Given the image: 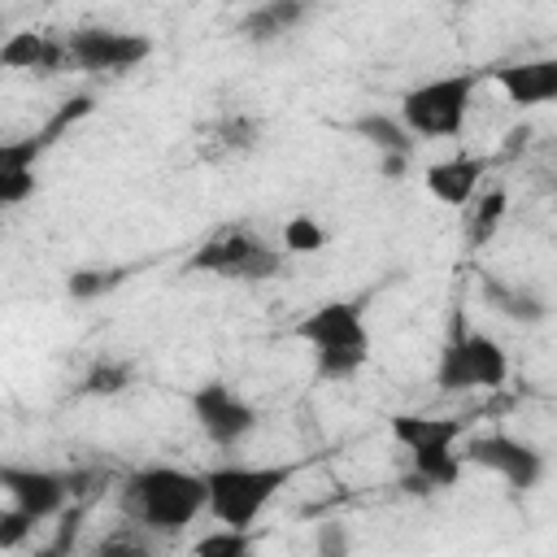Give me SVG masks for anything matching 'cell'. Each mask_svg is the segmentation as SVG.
Segmentation results:
<instances>
[{
	"label": "cell",
	"mask_w": 557,
	"mask_h": 557,
	"mask_svg": "<svg viewBox=\"0 0 557 557\" xmlns=\"http://www.w3.org/2000/svg\"><path fill=\"white\" fill-rule=\"evenodd\" d=\"M117 505L148 535H183L209 509V487L205 474L183 466H139L122 479Z\"/></svg>",
	"instance_id": "cell-1"
},
{
	"label": "cell",
	"mask_w": 557,
	"mask_h": 557,
	"mask_svg": "<svg viewBox=\"0 0 557 557\" xmlns=\"http://www.w3.org/2000/svg\"><path fill=\"white\" fill-rule=\"evenodd\" d=\"M292 335L313 348L318 379H352L370 361V331L357 300H322L296 322Z\"/></svg>",
	"instance_id": "cell-2"
},
{
	"label": "cell",
	"mask_w": 557,
	"mask_h": 557,
	"mask_svg": "<svg viewBox=\"0 0 557 557\" xmlns=\"http://www.w3.org/2000/svg\"><path fill=\"white\" fill-rule=\"evenodd\" d=\"M392 440L409 453L413 474L405 479L409 492H440L461 479V418H422V413H392Z\"/></svg>",
	"instance_id": "cell-3"
},
{
	"label": "cell",
	"mask_w": 557,
	"mask_h": 557,
	"mask_svg": "<svg viewBox=\"0 0 557 557\" xmlns=\"http://www.w3.org/2000/svg\"><path fill=\"white\" fill-rule=\"evenodd\" d=\"M292 483V466H213L205 470V487H209V513L218 527H235V531H252V522L265 513V505Z\"/></svg>",
	"instance_id": "cell-4"
},
{
	"label": "cell",
	"mask_w": 557,
	"mask_h": 557,
	"mask_svg": "<svg viewBox=\"0 0 557 557\" xmlns=\"http://www.w3.org/2000/svg\"><path fill=\"white\" fill-rule=\"evenodd\" d=\"M479 74H444L431 83H418L400 96V122L409 126L413 139H457L466 131L470 104H474Z\"/></svg>",
	"instance_id": "cell-5"
},
{
	"label": "cell",
	"mask_w": 557,
	"mask_h": 557,
	"mask_svg": "<svg viewBox=\"0 0 557 557\" xmlns=\"http://www.w3.org/2000/svg\"><path fill=\"white\" fill-rule=\"evenodd\" d=\"M187 270L196 274H218V278H239V283H265L283 270V248L265 244L248 226H222L196 252L187 257Z\"/></svg>",
	"instance_id": "cell-6"
},
{
	"label": "cell",
	"mask_w": 557,
	"mask_h": 557,
	"mask_svg": "<svg viewBox=\"0 0 557 557\" xmlns=\"http://www.w3.org/2000/svg\"><path fill=\"white\" fill-rule=\"evenodd\" d=\"M505 379H509V357L487 331H474L466 322L448 326V339H444L440 366H435L440 392H470V387H487L492 392Z\"/></svg>",
	"instance_id": "cell-7"
},
{
	"label": "cell",
	"mask_w": 557,
	"mask_h": 557,
	"mask_svg": "<svg viewBox=\"0 0 557 557\" xmlns=\"http://www.w3.org/2000/svg\"><path fill=\"white\" fill-rule=\"evenodd\" d=\"M65 48H70V65L83 74H122L152 57L148 35L113 30V26H78L65 35Z\"/></svg>",
	"instance_id": "cell-8"
},
{
	"label": "cell",
	"mask_w": 557,
	"mask_h": 557,
	"mask_svg": "<svg viewBox=\"0 0 557 557\" xmlns=\"http://www.w3.org/2000/svg\"><path fill=\"white\" fill-rule=\"evenodd\" d=\"M187 400H191V418H196L200 435H205L209 444H218V448H235V444H244V440L257 431V409H252V400H244V396H239L231 383H222V379L200 383Z\"/></svg>",
	"instance_id": "cell-9"
},
{
	"label": "cell",
	"mask_w": 557,
	"mask_h": 557,
	"mask_svg": "<svg viewBox=\"0 0 557 557\" xmlns=\"http://www.w3.org/2000/svg\"><path fill=\"white\" fill-rule=\"evenodd\" d=\"M87 109H91V100L78 96V100H70V104H65L39 135L0 144V200H4V205H17V200H26V196L35 191V157L61 135V126H70L74 117H83Z\"/></svg>",
	"instance_id": "cell-10"
},
{
	"label": "cell",
	"mask_w": 557,
	"mask_h": 557,
	"mask_svg": "<svg viewBox=\"0 0 557 557\" xmlns=\"http://www.w3.org/2000/svg\"><path fill=\"white\" fill-rule=\"evenodd\" d=\"M461 461L470 466H483L492 474H500L513 492H527L540 483L544 474V453L518 435H505V431H492V435H474L466 448H461Z\"/></svg>",
	"instance_id": "cell-11"
},
{
	"label": "cell",
	"mask_w": 557,
	"mask_h": 557,
	"mask_svg": "<svg viewBox=\"0 0 557 557\" xmlns=\"http://www.w3.org/2000/svg\"><path fill=\"white\" fill-rule=\"evenodd\" d=\"M0 487H4L9 505H17L22 513H30L35 522L57 518V513L65 509V500L74 496L70 474L39 470V466H13V461L0 466Z\"/></svg>",
	"instance_id": "cell-12"
},
{
	"label": "cell",
	"mask_w": 557,
	"mask_h": 557,
	"mask_svg": "<svg viewBox=\"0 0 557 557\" xmlns=\"http://www.w3.org/2000/svg\"><path fill=\"white\" fill-rule=\"evenodd\" d=\"M487 174V157H474V152H457V157H444V161H431L422 183L426 191L448 205V209H466L474 196H479V183Z\"/></svg>",
	"instance_id": "cell-13"
},
{
	"label": "cell",
	"mask_w": 557,
	"mask_h": 557,
	"mask_svg": "<svg viewBox=\"0 0 557 557\" xmlns=\"http://www.w3.org/2000/svg\"><path fill=\"white\" fill-rule=\"evenodd\" d=\"M492 78H496V87L505 91V100L518 104V109H535V104L557 100V57L513 61V65L492 70Z\"/></svg>",
	"instance_id": "cell-14"
},
{
	"label": "cell",
	"mask_w": 557,
	"mask_h": 557,
	"mask_svg": "<svg viewBox=\"0 0 557 557\" xmlns=\"http://www.w3.org/2000/svg\"><path fill=\"white\" fill-rule=\"evenodd\" d=\"M0 65H9V70H30V74H61V70H74V65H70L65 35H39V30L9 35L4 48H0Z\"/></svg>",
	"instance_id": "cell-15"
},
{
	"label": "cell",
	"mask_w": 557,
	"mask_h": 557,
	"mask_svg": "<svg viewBox=\"0 0 557 557\" xmlns=\"http://www.w3.org/2000/svg\"><path fill=\"white\" fill-rule=\"evenodd\" d=\"M483 300H487L500 318L522 322V326H535V322H544V313H548V305H544L531 287H522V283H505V278H496V274L483 278Z\"/></svg>",
	"instance_id": "cell-16"
},
{
	"label": "cell",
	"mask_w": 557,
	"mask_h": 557,
	"mask_svg": "<svg viewBox=\"0 0 557 557\" xmlns=\"http://www.w3.org/2000/svg\"><path fill=\"white\" fill-rule=\"evenodd\" d=\"M300 17H305V4H296V0H270V4H257V9L244 13L239 35L252 39V44H270L278 35H287Z\"/></svg>",
	"instance_id": "cell-17"
},
{
	"label": "cell",
	"mask_w": 557,
	"mask_h": 557,
	"mask_svg": "<svg viewBox=\"0 0 557 557\" xmlns=\"http://www.w3.org/2000/svg\"><path fill=\"white\" fill-rule=\"evenodd\" d=\"M352 135L374 144L383 157H413V135L400 117H387V113H361L352 117Z\"/></svg>",
	"instance_id": "cell-18"
},
{
	"label": "cell",
	"mask_w": 557,
	"mask_h": 557,
	"mask_svg": "<svg viewBox=\"0 0 557 557\" xmlns=\"http://www.w3.org/2000/svg\"><path fill=\"white\" fill-rule=\"evenodd\" d=\"M261 139L257 117L248 113H226L218 122H209V139H205V157H226V152H252Z\"/></svg>",
	"instance_id": "cell-19"
},
{
	"label": "cell",
	"mask_w": 557,
	"mask_h": 557,
	"mask_svg": "<svg viewBox=\"0 0 557 557\" xmlns=\"http://www.w3.org/2000/svg\"><path fill=\"white\" fill-rule=\"evenodd\" d=\"M505 209H509V191L505 187H487V191H479L470 200V209H466V239H470V248H479V244H487L496 235V226L505 222Z\"/></svg>",
	"instance_id": "cell-20"
},
{
	"label": "cell",
	"mask_w": 557,
	"mask_h": 557,
	"mask_svg": "<svg viewBox=\"0 0 557 557\" xmlns=\"http://www.w3.org/2000/svg\"><path fill=\"white\" fill-rule=\"evenodd\" d=\"M191 557H257V535L235 527H213L196 540Z\"/></svg>",
	"instance_id": "cell-21"
},
{
	"label": "cell",
	"mask_w": 557,
	"mask_h": 557,
	"mask_svg": "<svg viewBox=\"0 0 557 557\" xmlns=\"http://www.w3.org/2000/svg\"><path fill=\"white\" fill-rule=\"evenodd\" d=\"M87 557H157V553H152L148 531H139L135 522H126V527L100 535V540L87 548Z\"/></svg>",
	"instance_id": "cell-22"
},
{
	"label": "cell",
	"mask_w": 557,
	"mask_h": 557,
	"mask_svg": "<svg viewBox=\"0 0 557 557\" xmlns=\"http://www.w3.org/2000/svg\"><path fill=\"white\" fill-rule=\"evenodd\" d=\"M322 248H326V226L313 213H292L283 222V252L305 257V252H322Z\"/></svg>",
	"instance_id": "cell-23"
},
{
	"label": "cell",
	"mask_w": 557,
	"mask_h": 557,
	"mask_svg": "<svg viewBox=\"0 0 557 557\" xmlns=\"http://www.w3.org/2000/svg\"><path fill=\"white\" fill-rule=\"evenodd\" d=\"M122 274L126 270H74V274H65V292L74 300H96V296L113 292L122 283Z\"/></svg>",
	"instance_id": "cell-24"
},
{
	"label": "cell",
	"mask_w": 557,
	"mask_h": 557,
	"mask_svg": "<svg viewBox=\"0 0 557 557\" xmlns=\"http://www.w3.org/2000/svg\"><path fill=\"white\" fill-rule=\"evenodd\" d=\"M131 383V366L126 361H96L91 370H87V379H83V392L87 396H113V392H122Z\"/></svg>",
	"instance_id": "cell-25"
},
{
	"label": "cell",
	"mask_w": 557,
	"mask_h": 557,
	"mask_svg": "<svg viewBox=\"0 0 557 557\" xmlns=\"http://www.w3.org/2000/svg\"><path fill=\"white\" fill-rule=\"evenodd\" d=\"M313 553L318 557H348L352 553V535L344 522H318L313 531Z\"/></svg>",
	"instance_id": "cell-26"
},
{
	"label": "cell",
	"mask_w": 557,
	"mask_h": 557,
	"mask_svg": "<svg viewBox=\"0 0 557 557\" xmlns=\"http://www.w3.org/2000/svg\"><path fill=\"white\" fill-rule=\"evenodd\" d=\"M30 531H35V518H30V513H22L17 505L0 509V548H4V553H13Z\"/></svg>",
	"instance_id": "cell-27"
},
{
	"label": "cell",
	"mask_w": 557,
	"mask_h": 557,
	"mask_svg": "<svg viewBox=\"0 0 557 557\" xmlns=\"http://www.w3.org/2000/svg\"><path fill=\"white\" fill-rule=\"evenodd\" d=\"M74 535H78V509L61 522V531H57V540L52 544H44V548H35V557H70V544H74Z\"/></svg>",
	"instance_id": "cell-28"
},
{
	"label": "cell",
	"mask_w": 557,
	"mask_h": 557,
	"mask_svg": "<svg viewBox=\"0 0 557 557\" xmlns=\"http://www.w3.org/2000/svg\"><path fill=\"white\" fill-rule=\"evenodd\" d=\"M405 165H409V157H383V161H379V170H383L387 178H405Z\"/></svg>",
	"instance_id": "cell-29"
},
{
	"label": "cell",
	"mask_w": 557,
	"mask_h": 557,
	"mask_svg": "<svg viewBox=\"0 0 557 557\" xmlns=\"http://www.w3.org/2000/svg\"><path fill=\"white\" fill-rule=\"evenodd\" d=\"M553 205H557V191H553Z\"/></svg>",
	"instance_id": "cell-30"
}]
</instances>
